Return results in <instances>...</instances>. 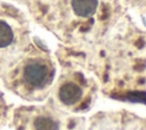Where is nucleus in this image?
Instances as JSON below:
<instances>
[{
	"label": "nucleus",
	"mask_w": 146,
	"mask_h": 130,
	"mask_svg": "<svg viewBox=\"0 0 146 130\" xmlns=\"http://www.w3.org/2000/svg\"><path fill=\"white\" fill-rule=\"evenodd\" d=\"M97 0H71V7L79 17H89L97 10Z\"/></svg>",
	"instance_id": "5"
},
{
	"label": "nucleus",
	"mask_w": 146,
	"mask_h": 130,
	"mask_svg": "<svg viewBox=\"0 0 146 130\" xmlns=\"http://www.w3.org/2000/svg\"><path fill=\"white\" fill-rule=\"evenodd\" d=\"M55 96L59 105L73 108L82 100L83 89L75 81H63L57 86Z\"/></svg>",
	"instance_id": "4"
},
{
	"label": "nucleus",
	"mask_w": 146,
	"mask_h": 130,
	"mask_svg": "<svg viewBox=\"0 0 146 130\" xmlns=\"http://www.w3.org/2000/svg\"><path fill=\"white\" fill-rule=\"evenodd\" d=\"M5 87L26 100H41L54 78V68L46 54L26 48L17 62L1 76Z\"/></svg>",
	"instance_id": "1"
},
{
	"label": "nucleus",
	"mask_w": 146,
	"mask_h": 130,
	"mask_svg": "<svg viewBox=\"0 0 146 130\" xmlns=\"http://www.w3.org/2000/svg\"><path fill=\"white\" fill-rule=\"evenodd\" d=\"M8 111H7V106H6V101L3 100L2 94L0 92V125L2 124L3 120H6V117H8Z\"/></svg>",
	"instance_id": "6"
},
{
	"label": "nucleus",
	"mask_w": 146,
	"mask_h": 130,
	"mask_svg": "<svg viewBox=\"0 0 146 130\" xmlns=\"http://www.w3.org/2000/svg\"><path fill=\"white\" fill-rule=\"evenodd\" d=\"M16 130H64L60 114L47 106H21L10 114Z\"/></svg>",
	"instance_id": "3"
},
{
	"label": "nucleus",
	"mask_w": 146,
	"mask_h": 130,
	"mask_svg": "<svg viewBox=\"0 0 146 130\" xmlns=\"http://www.w3.org/2000/svg\"><path fill=\"white\" fill-rule=\"evenodd\" d=\"M29 29L24 16L0 2V76L13 66L29 47Z\"/></svg>",
	"instance_id": "2"
}]
</instances>
